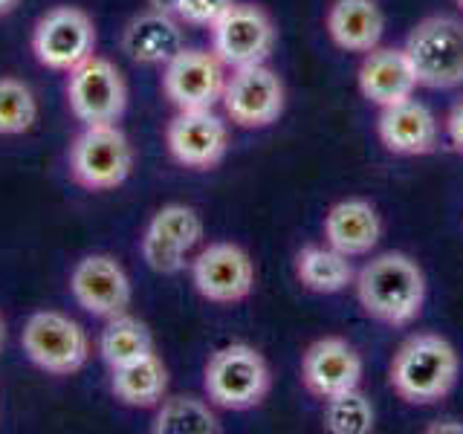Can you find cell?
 Returning a JSON list of instances; mask_svg holds the SVG:
<instances>
[{"mask_svg":"<svg viewBox=\"0 0 463 434\" xmlns=\"http://www.w3.org/2000/svg\"><path fill=\"white\" fill-rule=\"evenodd\" d=\"M165 145L174 163L194 171L217 168L229 151V125L214 108L203 110H177L168 122Z\"/></svg>","mask_w":463,"mask_h":434,"instance_id":"cell-13","label":"cell"},{"mask_svg":"<svg viewBox=\"0 0 463 434\" xmlns=\"http://www.w3.org/2000/svg\"><path fill=\"white\" fill-rule=\"evenodd\" d=\"M67 105L81 125H116L128 108V84L110 58L90 55L67 72Z\"/></svg>","mask_w":463,"mask_h":434,"instance_id":"cell-7","label":"cell"},{"mask_svg":"<svg viewBox=\"0 0 463 434\" xmlns=\"http://www.w3.org/2000/svg\"><path fill=\"white\" fill-rule=\"evenodd\" d=\"M99 354L108 362V368H119L154 354V336L142 318L130 313L113 316L99 336Z\"/></svg>","mask_w":463,"mask_h":434,"instance_id":"cell-24","label":"cell"},{"mask_svg":"<svg viewBox=\"0 0 463 434\" xmlns=\"http://www.w3.org/2000/svg\"><path fill=\"white\" fill-rule=\"evenodd\" d=\"M414 79L429 90H452L463 84V21L455 14H429L402 43Z\"/></svg>","mask_w":463,"mask_h":434,"instance_id":"cell-4","label":"cell"},{"mask_svg":"<svg viewBox=\"0 0 463 434\" xmlns=\"http://www.w3.org/2000/svg\"><path fill=\"white\" fill-rule=\"evenodd\" d=\"M70 174L87 192H113L134 171V145L119 125H84L70 145Z\"/></svg>","mask_w":463,"mask_h":434,"instance_id":"cell-5","label":"cell"},{"mask_svg":"<svg viewBox=\"0 0 463 434\" xmlns=\"http://www.w3.org/2000/svg\"><path fill=\"white\" fill-rule=\"evenodd\" d=\"M460 356L440 333H414L405 339L388 368V385L405 405H438L455 391Z\"/></svg>","mask_w":463,"mask_h":434,"instance_id":"cell-2","label":"cell"},{"mask_svg":"<svg viewBox=\"0 0 463 434\" xmlns=\"http://www.w3.org/2000/svg\"><path fill=\"white\" fill-rule=\"evenodd\" d=\"M110 391L128 409H156L168 394V368L156 354L110 368Z\"/></svg>","mask_w":463,"mask_h":434,"instance_id":"cell-21","label":"cell"},{"mask_svg":"<svg viewBox=\"0 0 463 434\" xmlns=\"http://www.w3.org/2000/svg\"><path fill=\"white\" fill-rule=\"evenodd\" d=\"M70 293L84 313H90L93 318H105V322L113 316L128 313L130 298H134L125 267L105 252L84 255L72 267Z\"/></svg>","mask_w":463,"mask_h":434,"instance_id":"cell-14","label":"cell"},{"mask_svg":"<svg viewBox=\"0 0 463 434\" xmlns=\"http://www.w3.org/2000/svg\"><path fill=\"white\" fill-rule=\"evenodd\" d=\"M272 373L264 354L246 342L217 347L203 371V391L214 409L250 411L267 400Z\"/></svg>","mask_w":463,"mask_h":434,"instance_id":"cell-3","label":"cell"},{"mask_svg":"<svg viewBox=\"0 0 463 434\" xmlns=\"http://www.w3.org/2000/svg\"><path fill=\"white\" fill-rule=\"evenodd\" d=\"M322 423L330 434H371L376 426V409L368 394L351 388L325 400Z\"/></svg>","mask_w":463,"mask_h":434,"instance_id":"cell-25","label":"cell"},{"mask_svg":"<svg viewBox=\"0 0 463 434\" xmlns=\"http://www.w3.org/2000/svg\"><path fill=\"white\" fill-rule=\"evenodd\" d=\"M356 84L359 93L376 108H391L405 99H414V90L420 87L402 47H373L362 55Z\"/></svg>","mask_w":463,"mask_h":434,"instance_id":"cell-17","label":"cell"},{"mask_svg":"<svg viewBox=\"0 0 463 434\" xmlns=\"http://www.w3.org/2000/svg\"><path fill=\"white\" fill-rule=\"evenodd\" d=\"M185 47L177 14L145 9L122 29V52L142 67H165Z\"/></svg>","mask_w":463,"mask_h":434,"instance_id":"cell-18","label":"cell"},{"mask_svg":"<svg viewBox=\"0 0 463 434\" xmlns=\"http://www.w3.org/2000/svg\"><path fill=\"white\" fill-rule=\"evenodd\" d=\"M177 6H180V0H148V9L168 12V14H177Z\"/></svg>","mask_w":463,"mask_h":434,"instance_id":"cell-31","label":"cell"},{"mask_svg":"<svg viewBox=\"0 0 463 434\" xmlns=\"http://www.w3.org/2000/svg\"><path fill=\"white\" fill-rule=\"evenodd\" d=\"M35 61L55 72H70L90 55H96L93 18L79 6H52L38 18L33 29Z\"/></svg>","mask_w":463,"mask_h":434,"instance_id":"cell-9","label":"cell"},{"mask_svg":"<svg viewBox=\"0 0 463 434\" xmlns=\"http://www.w3.org/2000/svg\"><path fill=\"white\" fill-rule=\"evenodd\" d=\"M356 301L365 316L388 327H409L426 307V272L411 255L380 252L354 278Z\"/></svg>","mask_w":463,"mask_h":434,"instance_id":"cell-1","label":"cell"},{"mask_svg":"<svg viewBox=\"0 0 463 434\" xmlns=\"http://www.w3.org/2000/svg\"><path fill=\"white\" fill-rule=\"evenodd\" d=\"M296 278L298 284L316 296H336L354 287L356 269L351 258L333 250L327 243H307L296 252Z\"/></svg>","mask_w":463,"mask_h":434,"instance_id":"cell-22","label":"cell"},{"mask_svg":"<svg viewBox=\"0 0 463 434\" xmlns=\"http://www.w3.org/2000/svg\"><path fill=\"white\" fill-rule=\"evenodd\" d=\"M376 137L394 156H429L438 151L440 127L426 105H420L417 99H405L400 105L380 108Z\"/></svg>","mask_w":463,"mask_h":434,"instance_id":"cell-16","label":"cell"},{"mask_svg":"<svg viewBox=\"0 0 463 434\" xmlns=\"http://www.w3.org/2000/svg\"><path fill=\"white\" fill-rule=\"evenodd\" d=\"M192 281L212 304H241L255 289V260L238 243L214 241L192 260Z\"/></svg>","mask_w":463,"mask_h":434,"instance_id":"cell-12","label":"cell"},{"mask_svg":"<svg viewBox=\"0 0 463 434\" xmlns=\"http://www.w3.org/2000/svg\"><path fill=\"white\" fill-rule=\"evenodd\" d=\"M4 339H6V327H4V318H0V347H4Z\"/></svg>","mask_w":463,"mask_h":434,"instance_id":"cell-34","label":"cell"},{"mask_svg":"<svg viewBox=\"0 0 463 434\" xmlns=\"http://www.w3.org/2000/svg\"><path fill=\"white\" fill-rule=\"evenodd\" d=\"M325 243L347 258L371 255L383 238V217L365 197H345L333 203L325 214Z\"/></svg>","mask_w":463,"mask_h":434,"instance_id":"cell-19","label":"cell"},{"mask_svg":"<svg viewBox=\"0 0 463 434\" xmlns=\"http://www.w3.org/2000/svg\"><path fill=\"white\" fill-rule=\"evenodd\" d=\"M449 423H452V420H438V426H429V431H449V429L463 431V423H458V426H449Z\"/></svg>","mask_w":463,"mask_h":434,"instance_id":"cell-32","label":"cell"},{"mask_svg":"<svg viewBox=\"0 0 463 434\" xmlns=\"http://www.w3.org/2000/svg\"><path fill=\"white\" fill-rule=\"evenodd\" d=\"M151 431L154 434H221L223 426L209 400L165 394V400L156 405Z\"/></svg>","mask_w":463,"mask_h":434,"instance_id":"cell-23","label":"cell"},{"mask_svg":"<svg viewBox=\"0 0 463 434\" xmlns=\"http://www.w3.org/2000/svg\"><path fill=\"white\" fill-rule=\"evenodd\" d=\"M21 344L26 359L35 368L52 376L79 373L90 359V336L87 330L58 310H38L26 318Z\"/></svg>","mask_w":463,"mask_h":434,"instance_id":"cell-6","label":"cell"},{"mask_svg":"<svg viewBox=\"0 0 463 434\" xmlns=\"http://www.w3.org/2000/svg\"><path fill=\"white\" fill-rule=\"evenodd\" d=\"M148 229L159 231V235H165L168 241H174L177 246H183L185 252H192L194 246L200 243L203 238V221L200 214L185 206V203H168V206L156 209Z\"/></svg>","mask_w":463,"mask_h":434,"instance_id":"cell-27","label":"cell"},{"mask_svg":"<svg viewBox=\"0 0 463 434\" xmlns=\"http://www.w3.org/2000/svg\"><path fill=\"white\" fill-rule=\"evenodd\" d=\"M226 79V64L212 50L183 47L163 70V93L177 110H203L223 99Z\"/></svg>","mask_w":463,"mask_h":434,"instance_id":"cell-11","label":"cell"},{"mask_svg":"<svg viewBox=\"0 0 463 434\" xmlns=\"http://www.w3.org/2000/svg\"><path fill=\"white\" fill-rule=\"evenodd\" d=\"M455 4H458V6H460V9H463V0H455Z\"/></svg>","mask_w":463,"mask_h":434,"instance_id":"cell-35","label":"cell"},{"mask_svg":"<svg viewBox=\"0 0 463 434\" xmlns=\"http://www.w3.org/2000/svg\"><path fill=\"white\" fill-rule=\"evenodd\" d=\"M185 250L168 241L165 235H159L154 229H145L142 235V258L154 272L159 275H177L185 269Z\"/></svg>","mask_w":463,"mask_h":434,"instance_id":"cell-28","label":"cell"},{"mask_svg":"<svg viewBox=\"0 0 463 434\" xmlns=\"http://www.w3.org/2000/svg\"><path fill=\"white\" fill-rule=\"evenodd\" d=\"M443 127H446L449 145H452L458 154H463V99H458L452 105V110L446 113Z\"/></svg>","mask_w":463,"mask_h":434,"instance_id":"cell-30","label":"cell"},{"mask_svg":"<svg viewBox=\"0 0 463 434\" xmlns=\"http://www.w3.org/2000/svg\"><path fill=\"white\" fill-rule=\"evenodd\" d=\"M235 4V0H180L177 6V18L188 26H203L212 29L221 14Z\"/></svg>","mask_w":463,"mask_h":434,"instance_id":"cell-29","label":"cell"},{"mask_svg":"<svg viewBox=\"0 0 463 434\" xmlns=\"http://www.w3.org/2000/svg\"><path fill=\"white\" fill-rule=\"evenodd\" d=\"M362 373H365V362L342 336H322L301 354V385L322 402L342 391L359 388Z\"/></svg>","mask_w":463,"mask_h":434,"instance_id":"cell-15","label":"cell"},{"mask_svg":"<svg viewBox=\"0 0 463 434\" xmlns=\"http://www.w3.org/2000/svg\"><path fill=\"white\" fill-rule=\"evenodd\" d=\"M38 119L33 87L21 79L0 76V137H21Z\"/></svg>","mask_w":463,"mask_h":434,"instance_id":"cell-26","label":"cell"},{"mask_svg":"<svg viewBox=\"0 0 463 434\" xmlns=\"http://www.w3.org/2000/svg\"><path fill=\"white\" fill-rule=\"evenodd\" d=\"M221 105L232 125L246 130H260L281 119V113L287 108V90L281 76L272 67L246 64L232 70Z\"/></svg>","mask_w":463,"mask_h":434,"instance_id":"cell-8","label":"cell"},{"mask_svg":"<svg viewBox=\"0 0 463 434\" xmlns=\"http://www.w3.org/2000/svg\"><path fill=\"white\" fill-rule=\"evenodd\" d=\"M18 4H21V0H0V18H4V14H9V12L18 9Z\"/></svg>","mask_w":463,"mask_h":434,"instance_id":"cell-33","label":"cell"},{"mask_svg":"<svg viewBox=\"0 0 463 434\" xmlns=\"http://www.w3.org/2000/svg\"><path fill=\"white\" fill-rule=\"evenodd\" d=\"M275 41L279 29L269 12L255 4H232L212 26V52L232 70L264 64L275 50Z\"/></svg>","mask_w":463,"mask_h":434,"instance_id":"cell-10","label":"cell"},{"mask_svg":"<svg viewBox=\"0 0 463 434\" xmlns=\"http://www.w3.org/2000/svg\"><path fill=\"white\" fill-rule=\"evenodd\" d=\"M325 29L339 50L365 55L380 47L385 14L376 0H333L325 14Z\"/></svg>","mask_w":463,"mask_h":434,"instance_id":"cell-20","label":"cell"}]
</instances>
